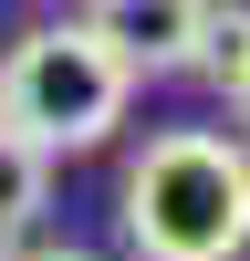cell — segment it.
<instances>
[{
	"instance_id": "6",
	"label": "cell",
	"mask_w": 250,
	"mask_h": 261,
	"mask_svg": "<svg viewBox=\"0 0 250 261\" xmlns=\"http://www.w3.org/2000/svg\"><path fill=\"white\" fill-rule=\"evenodd\" d=\"M0 261H11V251H0ZM21 261H94V251H21Z\"/></svg>"
},
{
	"instance_id": "3",
	"label": "cell",
	"mask_w": 250,
	"mask_h": 261,
	"mask_svg": "<svg viewBox=\"0 0 250 261\" xmlns=\"http://www.w3.org/2000/svg\"><path fill=\"white\" fill-rule=\"evenodd\" d=\"M83 11H94V32L136 73H188L198 63V32H208V0H83Z\"/></svg>"
},
{
	"instance_id": "5",
	"label": "cell",
	"mask_w": 250,
	"mask_h": 261,
	"mask_svg": "<svg viewBox=\"0 0 250 261\" xmlns=\"http://www.w3.org/2000/svg\"><path fill=\"white\" fill-rule=\"evenodd\" d=\"M188 73L208 94H229V105L250 94V0H208V32H198V63Z\"/></svg>"
},
{
	"instance_id": "7",
	"label": "cell",
	"mask_w": 250,
	"mask_h": 261,
	"mask_svg": "<svg viewBox=\"0 0 250 261\" xmlns=\"http://www.w3.org/2000/svg\"><path fill=\"white\" fill-rule=\"evenodd\" d=\"M0 125H11V84H0Z\"/></svg>"
},
{
	"instance_id": "2",
	"label": "cell",
	"mask_w": 250,
	"mask_h": 261,
	"mask_svg": "<svg viewBox=\"0 0 250 261\" xmlns=\"http://www.w3.org/2000/svg\"><path fill=\"white\" fill-rule=\"evenodd\" d=\"M0 84H11V125H21L32 146L83 157V146H104V136L125 125V105H136L146 73L94 32V11H83V21H42V32L0 63Z\"/></svg>"
},
{
	"instance_id": "4",
	"label": "cell",
	"mask_w": 250,
	"mask_h": 261,
	"mask_svg": "<svg viewBox=\"0 0 250 261\" xmlns=\"http://www.w3.org/2000/svg\"><path fill=\"white\" fill-rule=\"evenodd\" d=\"M42 199H52V146H32L21 125H0V251L42 220Z\"/></svg>"
},
{
	"instance_id": "8",
	"label": "cell",
	"mask_w": 250,
	"mask_h": 261,
	"mask_svg": "<svg viewBox=\"0 0 250 261\" xmlns=\"http://www.w3.org/2000/svg\"><path fill=\"white\" fill-rule=\"evenodd\" d=\"M240 125H250V94H240Z\"/></svg>"
},
{
	"instance_id": "1",
	"label": "cell",
	"mask_w": 250,
	"mask_h": 261,
	"mask_svg": "<svg viewBox=\"0 0 250 261\" xmlns=\"http://www.w3.org/2000/svg\"><path fill=\"white\" fill-rule=\"evenodd\" d=\"M125 251L136 261H240L250 251V146L219 125H167L125 167Z\"/></svg>"
}]
</instances>
